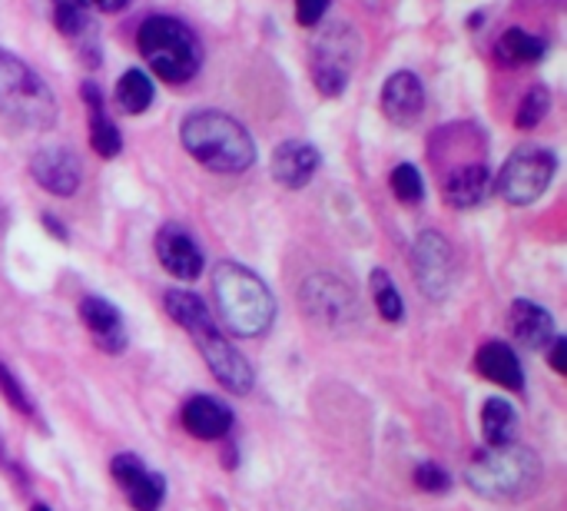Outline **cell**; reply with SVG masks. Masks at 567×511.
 I'll return each mask as SVG.
<instances>
[{
    "label": "cell",
    "instance_id": "3",
    "mask_svg": "<svg viewBox=\"0 0 567 511\" xmlns=\"http://www.w3.org/2000/svg\"><path fill=\"white\" fill-rule=\"evenodd\" d=\"M213 299H216V309H219L226 329L236 336H246V339L269 333V326L276 319L272 293L252 269H246L239 263H219L213 269Z\"/></svg>",
    "mask_w": 567,
    "mask_h": 511
},
{
    "label": "cell",
    "instance_id": "8",
    "mask_svg": "<svg viewBox=\"0 0 567 511\" xmlns=\"http://www.w3.org/2000/svg\"><path fill=\"white\" fill-rule=\"evenodd\" d=\"M302 309L332 333H349L359 323V303L336 276H312L302 286Z\"/></svg>",
    "mask_w": 567,
    "mask_h": 511
},
{
    "label": "cell",
    "instance_id": "11",
    "mask_svg": "<svg viewBox=\"0 0 567 511\" xmlns=\"http://www.w3.org/2000/svg\"><path fill=\"white\" fill-rule=\"evenodd\" d=\"M113 482L123 489L126 502L133 511H159L166 499V482L159 472H153L150 466H143L136 456L123 452L110 462Z\"/></svg>",
    "mask_w": 567,
    "mask_h": 511
},
{
    "label": "cell",
    "instance_id": "30",
    "mask_svg": "<svg viewBox=\"0 0 567 511\" xmlns=\"http://www.w3.org/2000/svg\"><path fill=\"white\" fill-rule=\"evenodd\" d=\"M415 486H419L422 492L442 495V492H449V489H452V479H449V472H445L442 466L425 462V466H419V469H415Z\"/></svg>",
    "mask_w": 567,
    "mask_h": 511
},
{
    "label": "cell",
    "instance_id": "21",
    "mask_svg": "<svg viewBox=\"0 0 567 511\" xmlns=\"http://www.w3.org/2000/svg\"><path fill=\"white\" fill-rule=\"evenodd\" d=\"M83 103H86L90 143H93V150H96L103 160L116 156V153L123 150V136H120V130L113 126V120L106 116V110H103V100H100V90L86 83V86H83Z\"/></svg>",
    "mask_w": 567,
    "mask_h": 511
},
{
    "label": "cell",
    "instance_id": "20",
    "mask_svg": "<svg viewBox=\"0 0 567 511\" xmlns=\"http://www.w3.org/2000/svg\"><path fill=\"white\" fill-rule=\"evenodd\" d=\"M475 362H478V372L488 382H495L502 389H515V392L525 389V372H522V362L512 352V346H505V343H485L478 349V359Z\"/></svg>",
    "mask_w": 567,
    "mask_h": 511
},
{
    "label": "cell",
    "instance_id": "14",
    "mask_svg": "<svg viewBox=\"0 0 567 511\" xmlns=\"http://www.w3.org/2000/svg\"><path fill=\"white\" fill-rule=\"evenodd\" d=\"M425 110V86L422 80L412 73V70H399L385 80L382 86V113L399 123V126H409L422 116Z\"/></svg>",
    "mask_w": 567,
    "mask_h": 511
},
{
    "label": "cell",
    "instance_id": "26",
    "mask_svg": "<svg viewBox=\"0 0 567 511\" xmlns=\"http://www.w3.org/2000/svg\"><path fill=\"white\" fill-rule=\"evenodd\" d=\"M372 299H375V309H379L382 319L399 323L405 316L402 296H399V289H395V283H392V276L385 269H375L372 273Z\"/></svg>",
    "mask_w": 567,
    "mask_h": 511
},
{
    "label": "cell",
    "instance_id": "7",
    "mask_svg": "<svg viewBox=\"0 0 567 511\" xmlns=\"http://www.w3.org/2000/svg\"><path fill=\"white\" fill-rule=\"evenodd\" d=\"M555 153L545 146H518L502 173H498V193L512 203V206H532L535 200L545 196V190L551 186L555 176Z\"/></svg>",
    "mask_w": 567,
    "mask_h": 511
},
{
    "label": "cell",
    "instance_id": "18",
    "mask_svg": "<svg viewBox=\"0 0 567 511\" xmlns=\"http://www.w3.org/2000/svg\"><path fill=\"white\" fill-rule=\"evenodd\" d=\"M319 150L299 140H286L276 146L272 153V176L276 183L289 186V190H302L306 183H312L316 170H319Z\"/></svg>",
    "mask_w": 567,
    "mask_h": 511
},
{
    "label": "cell",
    "instance_id": "23",
    "mask_svg": "<svg viewBox=\"0 0 567 511\" xmlns=\"http://www.w3.org/2000/svg\"><path fill=\"white\" fill-rule=\"evenodd\" d=\"M482 432H485V442L488 446H508V442H515V432H518L515 406L505 402V399H488L485 409H482Z\"/></svg>",
    "mask_w": 567,
    "mask_h": 511
},
{
    "label": "cell",
    "instance_id": "32",
    "mask_svg": "<svg viewBox=\"0 0 567 511\" xmlns=\"http://www.w3.org/2000/svg\"><path fill=\"white\" fill-rule=\"evenodd\" d=\"M551 346H555V349H551V366H555V372H561V376H565L567 372V339H561V336H558Z\"/></svg>",
    "mask_w": 567,
    "mask_h": 511
},
{
    "label": "cell",
    "instance_id": "28",
    "mask_svg": "<svg viewBox=\"0 0 567 511\" xmlns=\"http://www.w3.org/2000/svg\"><path fill=\"white\" fill-rule=\"evenodd\" d=\"M548 106H551V93H548L545 86H532V90L525 93L522 106H518L515 123H518V126H525V130H532V126H538V123L545 120Z\"/></svg>",
    "mask_w": 567,
    "mask_h": 511
},
{
    "label": "cell",
    "instance_id": "19",
    "mask_svg": "<svg viewBox=\"0 0 567 511\" xmlns=\"http://www.w3.org/2000/svg\"><path fill=\"white\" fill-rule=\"evenodd\" d=\"M508 329L512 336L528 346V349H548L558 333H555V319L545 306L532 303V299H515L512 313H508Z\"/></svg>",
    "mask_w": 567,
    "mask_h": 511
},
{
    "label": "cell",
    "instance_id": "34",
    "mask_svg": "<svg viewBox=\"0 0 567 511\" xmlns=\"http://www.w3.org/2000/svg\"><path fill=\"white\" fill-rule=\"evenodd\" d=\"M30 511H50V509H47V505H33V509H30Z\"/></svg>",
    "mask_w": 567,
    "mask_h": 511
},
{
    "label": "cell",
    "instance_id": "31",
    "mask_svg": "<svg viewBox=\"0 0 567 511\" xmlns=\"http://www.w3.org/2000/svg\"><path fill=\"white\" fill-rule=\"evenodd\" d=\"M329 10V0H296V20L302 27H316Z\"/></svg>",
    "mask_w": 567,
    "mask_h": 511
},
{
    "label": "cell",
    "instance_id": "33",
    "mask_svg": "<svg viewBox=\"0 0 567 511\" xmlns=\"http://www.w3.org/2000/svg\"><path fill=\"white\" fill-rule=\"evenodd\" d=\"M130 0H86V7H96V10H106V13H113V10H123Z\"/></svg>",
    "mask_w": 567,
    "mask_h": 511
},
{
    "label": "cell",
    "instance_id": "16",
    "mask_svg": "<svg viewBox=\"0 0 567 511\" xmlns=\"http://www.w3.org/2000/svg\"><path fill=\"white\" fill-rule=\"evenodd\" d=\"M492 190H495L492 170L485 163H465V166H455L445 176L442 196L455 209H475V206H482L492 196Z\"/></svg>",
    "mask_w": 567,
    "mask_h": 511
},
{
    "label": "cell",
    "instance_id": "12",
    "mask_svg": "<svg viewBox=\"0 0 567 511\" xmlns=\"http://www.w3.org/2000/svg\"><path fill=\"white\" fill-rule=\"evenodd\" d=\"M156 256H159V266L183 283H193L203 273V249L183 226L169 223L156 233Z\"/></svg>",
    "mask_w": 567,
    "mask_h": 511
},
{
    "label": "cell",
    "instance_id": "5",
    "mask_svg": "<svg viewBox=\"0 0 567 511\" xmlns=\"http://www.w3.org/2000/svg\"><path fill=\"white\" fill-rule=\"evenodd\" d=\"M136 47L143 60L150 63V70L166 83H186L199 70L196 33L169 13L146 17L136 30Z\"/></svg>",
    "mask_w": 567,
    "mask_h": 511
},
{
    "label": "cell",
    "instance_id": "25",
    "mask_svg": "<svg viewBox=\"0 0 567 511\" xmlns=\"http://www.w3.org/2000/svg\"><path fill=\"white\" fill-rule=\"evenodd\" d=\"M53 3V17L63 37H86L90 33V7L86 0H50Z\"/></svg>",
    "mask_w": 567,
    "mask_h": 511
},
{
    "label": "cell",
    "instance_id": "15",
    "mask_svg": "<svg viewBox=\"0 0 567 511\" xmlns=\"http://www.w3.org/2000/svg\"><path fill=\"white\" fill-rule=\"evenodd\" d=\"M80 319L103 352L120 356L126 349V326H123V316L116 313L113 303H106L100 296H86L80 303Z\"/></svg>",
    "mask_w": 567,
    "mask_h": 511
},
{
    "label": "cell",
    "instance_id": "4",
    "mask_svg": "<svg viewBox=\"0 0 567 511\" xmlns=\"http://www.w3.org/2000/svg\"><path fill=\"white\" fill-rule=\"evenodd\" d=\"M542 479V462L532 449L508 442V446H488L472 459L465 469V482L482 499H522L528 495Z\"/></svg>",
    "mask_w": 567,
    "mask_h": 511
},
{
    "label": "cell",
    "instance_id": "6",
    "mask_svg": "<svg viewBox=\"0 0 567 511\" xmlns=\"http://www.w3.org/2000/svg\"><path fill=\"white\" fill-rule=\"evenodd\" d=\"M0 113L27 130H47L56 123L53 90L7 50H0Z\"/></svg>",
    "mask_w": 567,
    "mask_h": 511
},
{
    "label": "cell",
    "instance_id": "29",
    "mask_svg": "<svg viewBox=\"0 0 567 511\" xmlns=\"http://www.w3.org/2000/svg\"><path fill=\"white\" fill-rule=\"evenodd\" d=\"M0 392H3V399L23 416V419H30V422H40V416H37V409H33V402H30V396L23 392V386H20V379L0 362Z\"/></svg>",
    "mask_w": 567,
    "mask_h": 511
},
{
    "label": "cell",
    "instance_id": "2",
    "mask_svg": "<svg viewBox=\"0 0 567 511\" xmlns=\"http://www.w3.org/2000/svg\"><path fill=\"white\" fill-rule=\"evenodd\" d=\"M186 153L213 173H246L256 163V143L243 123L219 110H199L183 120Z\"/></svg>",
    "mask_w": 567,
    "mask_h": 511
},
{
    "label": "cell",
    "instance_id": "9",
    "mask_svg": "<svg viewBox=\"0 0 567 511\" xmlns=\"http://www.w3.org/2000/svg\"><path fill=\"white\" fill-rule=\"evenodd\" d=\"M355 37L346 27L322 33L312 47V80L326 96H339L349 83V70L355 63Z\"/></svg>",
    "mask_w": 567,
    "mask_h": 511
},
{
    "label": "cell",
    "instance_id": "22",
    "mask_svg": "<svg viewBox=\"0 0 567 511\" xmlns=\"http://www.w3.org/2000/svg\"><path fill=\"white\" fill-rule=\"evenodd\" d=\"M495 53L505 67H522V63H538L545 57V40L532 37L528 30H505L495 43Z\"/></svg>",
    "mask_w": 567,
    "mask_h": 511
},
{
    "label": "cell",
    "instance_id": "17",
    "mask_svg": "<svg viewBox=\"0 0 567 511\" xmlns=\"http://www.w3.org/2000/svg\"><path fill=\"white\" fill-rule=\"evenodd\" d=\"M179 419H183V429H186L193 439H203V442L226 439L229 429H233V412H229L219 399H213V396H193V399L183 406Z\"/></svg>",
    "mask_w": 567,
    "mask_h": 511
},
{
    "label": "cell",
    "instance_id": "10",
    "mask_svg": "<svg viewBox=\"0 0 567 511\" xmlns=\"http://www.w3.org/2000/svg\"><path fill=\"white\" fill-rule=\"evenodd\" d=\"M412 273H415V279L429 299H442L452 289V276H455L452 246L432 229L422 233L415 239V249H412Z\"/></svg>",
    "mask_w": 567,
    "mask_h": 511
},
{
    "label": "cell",
    "instance_id": "1",
    "mask_svg": "<svg viewBox=\"0 0 567 511\" xmlns=\"http://www.w3.org/2000/svg\"><path fill=\"white\" fill-rule=\"evenodd\" d=\"M163 306H166L169 319H176V323L193 336L196 349L203 352L209 372L216 376V382H219L223 389H229V392H236V396H246V392L256 386L252 366H249L246 356L219 333V326L213 323V316H209V309L203 306L199 296L183 293V289H173V293H166Z\"/></svg>",
    "mask_w": 567,
    "mask_h": 511
},
{
    "label": "cell",
    "instance_id": "27",
    "mask_svg": "<svg viewBox=\"0 0 567 511\" xmlns=\"http://www.w3.org/2000/svg\"><path fill=\"white\" fill-rule=\"evenodd\" d=\"M389 183H392V193H395V200H399V203H409V206H415V203H422V200H425V183H422V173H419L412 163H399V166L392 170Z\"/></svg>",
    "mask_w": 567,
    "mask_h": 511
},
{
    "label": "cell",
    "instance_id": "13",
    "mask_svg": "<svg viewBox=\"0 0 567 511\" xmlns=\"http://www.w3.org/2000/svg\"><path fill=\"white\" fill-rule=\"evenodd\" d=\"M30 176L53 196H73L80 190V160L70 150L60 146H47L40 153H33L30 160Z\"/></svg>",
    "mask_w": 567,
    "mask_h": 511
},
{
    "label": "cell",
    "instance_id": "24",
    "mask_svg": "<svg viewBox=\"0 0 567 511\" xmlns=\"http://www.w3.org/2000/svg\"><path fill=\"white\" fill-rule=\"evenodd\" d=\"M116 103L123 113L136 116V113H146L153 106V80L143 73V70H126L120 80H116Z\"/></svg>",
    "mask_w": 567,
    "mask_h": 511
}]
</instances>
